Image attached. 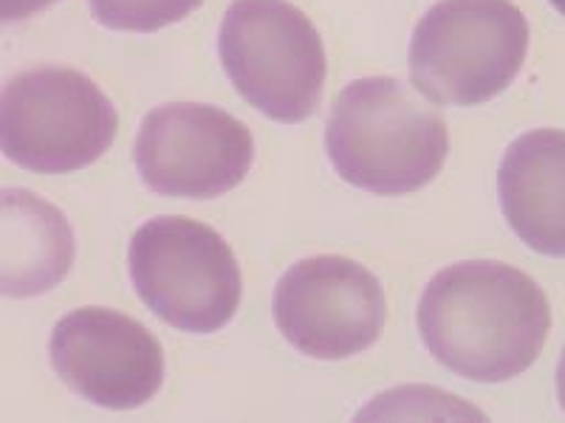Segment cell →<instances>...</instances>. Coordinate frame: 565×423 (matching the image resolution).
I'll return each instance as SVG.
<instances>
[{"instance_id": "obj_6", "label": "cell", "mask_w": 565, "mask_h": 423, "mask_svg": "<svg viewBox=\"0 0 565 423\" xmlns=\"http://www.w3.org/2000/svg\"><path fill=\"white\" fill-rule=\"evenodd\" d=\"M119 116L83 70L43 65L0 88V153L40 175L90 167L110 150Z\"/></svg>"}, {"instance_id": "obj_2", "label": "cell", "mask_w": 565, "mask_h": 423, "mask_svg": "<svg viewBox=\"0 0 565 423\" xmlns=\"http://www.w3.org/2000/svg\"><path fill=\"white\" fill-rule=\"evenodd\" d=\"M326 150L337 175L373 195H411L441 173L450 130L393 77L345 85L328 113Z\"/></svg>"}, {"instance_id": "obj_5", "label": "cell", "mask_w": 565, "mask_h": 423, "mask_svg": "<svg viewBox=\"0 0 565 423\" xmlns=\"http://www.w3.org/2000/svg\"><path fill=\"white\" fill-rule=\"evenodd\" d=\"M218 57L241 97L275 122H306L320 105L326 45L295 3L235 0L221 23Z\"/></svg>"}, {"instance_id": "obj_4", "label": "cell", "mask_w": 565, "mask_h": 423, "mask_svg": "<svg viewBox=\"0 0 565 423\" xmlns=\"http://www.w3.org/2000/svg\"><path fill=\"white\" fill-rule=\"evenodd\" d=\"M128 269L139 300L184 334H218L241 308L238 260L218 231L193 218L161 215L141 224Z\"/></svg>"}, {"instance_id": "obj_9", "label": "cell", "mask_w": 565, "mask_h": 423, "mask_svg": "<svg viewBox=\"0 0 565 423\" xmlns=\"http://www.w3.org/2000/svg\"><path fill=\"white\" fill-rule=\"evenodd\" d=\"M52 367L103 410H139L164 381V350L148 327L110 308H77L54 325Z\"/></svg>"}, {"instance_id": "obj_1", "label": "cell", "mask_w": 565, "mask_h": 423, "mask_svg": "<svg viewBox=\"0 0 565 423\" xmlns=\"http://www.w3.org/2000/svg\"><path fill=\"white\" fill-rule=\"evenodd\" d=\"M416 319L433 359L476 384L518 379L537 361L552 330L543 289L521 269L494 260L438 271Z\"/></svg>"}, {"instance_id": "obj_12", "label": "cell", "mask_w": 565, "mask_h": 423, "mask_svg": "<svg viewBox=\"0 0 565 423\" xmlns=\"http://www.w3.org/2000/svg\"><path fill=\"white\" fill-rule=\"evenodd\" d=\"M204 0H88L99 26L114 32H161L193 14Z\"/></svg>"}, {"instance_id": "obj_11", "label": "cell", "mask_w": 565, "mask_h": 423, "mask_svg": "<svg viewBox=\"0 0 565 423\" xmlns=\"http://www.w3.org/2000/svg\"><path fill=\"white\" fill-rule=\"evenodd\" d=\"M77 243L54 204L20 186H0V296L32 300L68 276Z\"/></svg>"}, {"instance_id": "obj_14", "label": "cell", "mask_w": 565, "mask_h": 423, "mask_svg": "<svg viewBox=\"0 0 565 423\" xmlns=\"http://www.w3.org/2000/svg\"><path fill=\"white\" fill-rule=\"evenodd\" d=\"M557 398H559V406L565 412V347H563V356H559V365H557Z\"/></svg>"}, {"instance_id": "obj_15", "label": "cell", "mask_w": 565, "mask_h": 423, "mask_svg": "<svg viewBox=\"0 0 565 423\" xmlns=\"http://www.w3.org/2000/svg\"><path fill=\"white\" fill-rule=\"evenodd\" d=\"M548 3H552V7L565 18V0H548Z\"/></svg>"}, {"instance_id": "obj_8", "label": "cell", "mask_w": 565, "mask_h": 423, "mask_svg": "<svg viewBox=\"0 0 565 423\" xmlns=\"http://www.w3.org/2000/svg\"><path fill=\"white\" fill-rule=\"evenodd\" d=\"M275 325L302 356L340 361L376 345L387 319L382 282L348 257L300 260L280 276Z\"/></svg>"}, {"instance_id": "obj_7", "label": "cell", "mask_w": 565, "mask_h": 423, "mask_svg": "<svg viewBox=\"0 0 565 423\" xmlns=\"http://www.w3.org/2000/svg\"><path fill=\"white\" fill-rule=\"evenodd\" d=\"M252 159L249 128L215 105H161L141 119L134 144L141 184L164 198H221L246 178Z\"/></svg>"}, {"instance_id": "obj_10", "label": "cell", "mask_w": 565, "mask_h": 423, "mask_svg": "<svg viewBox=\"0 0 565 423\" xmlns=\"http://www.w3.org/2000/svg\"><path fill=\"white\" fill-rule=\"evenodd\" d=\"M507 224L537 254L565 260V133L540 128L514 139L498 170Z\"/></svg>"}, {"instance_id": "obj_13", "label": "cell", "mask_w": 565, "mask_h": 423, "mask_svg": "<svg viewBox=\"0 0 565 423\" xmlns=\"http://www.w3.org/2000/svg\"><path fill=\"white\" fill-rule=\"evenodd\" d=\"M57 0H0V26L3 23H20L34 14L52 9Z\"/></svg>"}, {"instance_id": "obj_3", "label": "cell", "mask_w": 565, "mask_h": 423, "mask_svg": "<svg viewBox=\"0 0 565 423\" xmlns=\"http://www.w3.org/2000/svg\"><path fill=\"white\" fill-rule=\"evenodd\" d=\"M529 20L512 0H438L411 40V83L436 105L501 97L526 63Z\"/></svg>"}]
</instances>
